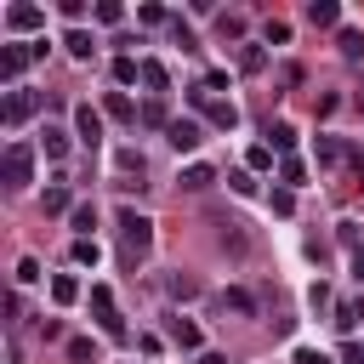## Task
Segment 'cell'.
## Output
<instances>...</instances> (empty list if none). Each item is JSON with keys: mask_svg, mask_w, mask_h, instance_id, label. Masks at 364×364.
<instances>
[{"mask_svg": "<svg viewBox=\"0 0 364 364\" xmlns=\"http://www.w3.org/2000/svg\"><path fill=\"white\" fill-rule=\"evenodd\" d=\"M341 358H347V364H364V341H347V347H341Z\"/></svg>", "mask_w": 364, "mask_h": 364, "instance_id": "60d3db41", "label": "cell"}, {"mask_svg": "<svg viewBox=\"0 0 364 364\" xmlns=\"http://www.w3.org/2000/svg\"><path fill=\"white\" fill-rule=\"evenodd\" d=\"M267 165H273V148L256 142V148H250V171H267Z\"/></svg>", "mask_w": 364, "mask_h": 364, "instance_id": "8d00e7d4", "label": "cell"}, {"mask_svg": "<svg viewBox=\"0 0 364 364\" xmlns=\"http://www.w3.org/2000/svg\"><path fill=\"white\" fill-rule=\"evenodd\" d=\"M68 222H74V233H80V239H91V228H97V210H91V205H74V210H68Z\"/></svg>", "mask_w": 364, "mask_h": 364, "instance_id": "d4e9b609", "label": "cell"}, {"mask_svg": "<svg viewBox=\"0 0 364 364\" xmlns=\"http://www.w3.org/2000/svg\"><path fill=\"white\" fill-rule=\"evenodd\" d=\"M171 336H176V347H199V324H188V318H171Z\"/></svg>", "mask_w": 364, "mask_h": 364, "instance_id": "484cf974", "label": "cell"}, {"mask_svg": "<svg viewBox=\"0 0 364 364\" xmlns=\"http://www.w3.org/2000/svg\"><path fill=\"white\" fill-rule=\"evenodd\" d=\"M91 313H97V324H102V336H125V318H119V307H114V290L108 284H91Z\"/></svg>", "mask_w": 364, "mask_h": 364, "instance_id": "277c9868", "label": "cell"}, {"mask_svg": "<svg viewBox=\"0 0 364 364\" xmlns=\"http://www.w3.org/2000/svg\"><path fill=\"white\" fill-rule=\"evenodd\" d=\"M188 102H193V108H199L216 131H233V125H239V108H233L228 97H216L210 85H193V91H188Z\"/></svg>", "mask_w": 364, "mask_h": 364, "instance_id": "7a4b0ae2", "label": "cell"}, {"mask_svg": "<svg viewBox=\"0 0 364 364\" xmlns=\"http://www.w3.org/2000/svg\"><path fill=\"white\" fill-rule=\"evenodd\" d=\"M324 364H330V358H324Z\"/></svg>", "mask_w": 364, "mask_h": 364, "instance_id": "ee69618b", "label": "cell"}, {"mask_svg": "<svg viewBox=\"0 0 364 364\" xmlns=\"http://www.w3.org/2000/svg\"><path fill=\"white\" fill-rule=\"evenodd\" d=\"M148 250H154V222H148L142 210H131V205H125V210H119V256L136 267Z\"/></svg>", "mask_w": 364, "mask_h": 364, "instance_id": "6da1fadb", "label": "cell"}, {"mask_svg": "<svg viewBox=\"0 0 364 364\" xmlns=\"http://www.w3.org/2000/svg\"><path fill=\"white\" fill-rule=\"evenodd\" d=\"M97 256H102L97 239H74V262H80V267H97Z\"/></svg>", "mask_w": 364, "mask_h": 364, "instance_id": "4dcf8cb0", "label": "cell"}, {"mask_svg": "<svg viewBox=\"0 0 364 364\" xmlns=\"http://www.w3.org/2000/svg\"><path fill=\"white\" fill-rule=\"evenodd\" d=\"M0 176H6V188H28L34 182V148L28 142H11L6 159H0Z\"/></svg>", "mask_w": 364, "mask_h": 364, "instance_id": "3957f363", "label": "cell"}, {"mask_svg": "<svg viewBox=\"0 0 364 364\" xmlns=\"http://www.w3.org/2000/svg\"><path fill=\"white\" fill-rule=\"evenodd\" d=\"M63 46H68V51H74V57H80V63H85V57H91V51H97V40H91V34H85V28H68V34H63Z\"/></svg>", "mask_w": 364, "mask_h": 364, "instance_id": "ffe728a7", "label": "cell"}, {"mask_svg": "<svg viewBox=\"0 0 364 364\" xmlns=\"http://www.w3.org/2000/svg\"><path fill=\"white\" fill-rule=\"evenodd\" d=\"M51 301H57V307L80 301V279H74V273H57V279H51Z\"/></svg>", "mask_w": 364, "mask_h": 364, "instance_id": "5bb4252c", "label": "cell"}, {"mask_svg": "<svg viewBox=\"0 0 364 364\" xmlns=\"http://www.w3.org/2000/svg\"><path fill=\"white\" fill-rule=\"evenodd\" d=\"M210 182H216V171H210V165H205V159H193V165H188V171H182V188H188V193H205V188H210Z\"/></svg>", "mask_w": 364, "mask_h": 364, "instance_id": "8fae6325", "label": "cell"}, {"mask_svg": "<svg viewBox=\"0 0 364 364\" xmlns=\"http://www.w3.org/2000/svg\"><path fill=\"white\" fill-rule=\"evenodd\" d=\"M34 114H40V91H28V85L6 91V108H0V119H6V125H28Z\"/></svg>", "mask_w": 364, "mask_h": 364, "instance_id": "5b68a950", "label": "cell"}, {"mask_svg": "<svg viewBox=\"0 0 364 364\" xmlns=\"http://www.w3.org/2000/svg\"><path fill=\"white\" fill-rule=\"evenodd\" d=\"M347 262H353V279L364 284V245H353V250H347Z\"/></svg>", "mask_w": 364, "mask_h": 364, "instance_id": "ab89813d", "label": "cell"}, {"mask_svg": "<svg viewBox=\"0 0 364 364\" xmlns=\"http://www.w3.org/2000/svg\"><path fill=\"white\" fill-rule=\"evenodd\" d=\"M279 182H284V188H290V193H296V188H301V182H307V165H301V159H296V154H290V159H279Z\"/></svg>", "mask_w": 364, "mask_h": 364, "instance_id": "2e32d148", "label": "cell"}, {"mask_svg": "<svg viewBox=\"0 0 364 364\" xmlns=\"http://www.w3.org/2000/svg\"><path fill=\"white\" fill-rule=\"evenodd\" d=\"M40 148H46V159H63V154H68V131H63V125H46V131H40Z\"/></svg>", "mask_w": 364, "mask_h": 364, "instance_id": "4fadbf2b", "label": "cell"}, {"mask_svg": "<svg viewBox=\"0 0 364 364\" xmlns=\"http://www.w3.org/2000/svg\"><path fill=\"white\" fill-rule=\"evenodd\" d=\"M267 136H273L267 148H279V154L290 159V148H296V125H284V119H279V125H267Z\"/></svg>", "mask_w": 364, "mask_h": 364, "instance_id": "603a6c76", "label": "cell"}, {"mask_svg": "<svg viewBox=\"0 0 364 364\" xmlns=\"http://www.w3.org/2000/svg\"><path fill=\"white\" fill-rule=\"evenodd\" d=\"M336 46H341V57H347V63H364V34H358V28H341V40H336Z\"/></svg>", "mask_w": 364, "mask_h": 364, "instance_id": "44dd1931", "label": "cell"}, {"mask_svg": "<svg viewBox=\"0 0 364 364\" xmlns=\"http://www.w3.org/2000/svg\"><path fill=\"white\" fill-rule=\"evenodd\" d=\"M165 290H171L176 301H193V296H199V279H193V273H171V279H165Z\"/></svg>", "mask_w": 364, "mask_h": 364, "instance_id": "ac0fdd59", "label": "cell"}, {"mask_svg": "<svg viewBox=\"0 0 364 364\" xmlns=\"http://www.w3.org/2000/svg\"><path fill=\"white\" fill-rule=\"evenodd\" d=\"M142 125H148V131H171V114H165V102H159V97L142 108Z\"/></svg>", "mask_w": 364, "mask_h": 364, "instance_id": "cb8c5ba5", "label": "cell"}, {"mask_svg": "<svg viewBox=\"0 0 364 364\" xmlns=\"http://www.w3.org/2000/svg\"><path fill=\"white\" fill-rule=\"evenodd\" d=\"M228 182H233V193H245V199H250V193H256V176H250V171H233V176H228Z\"/></svg>", "mask_w": 364, "mask_h": 364, "instance_id": "74e56055", "label": "cell"}, {"mask_svg": "<svg viewBox=\"0 0 364 364\" xmlns=\"http://www.w3.org/2000/svg\"><path fill=\"white\" fill-rule=\"evenodd\" d=\"M307 23H313V28H336V23H341V6H336V0H313V6H307Z\"/></svg>", "mask_w": 364, "mask_h": 364, "instance_id": "30bf717a", "label": "cell"}, {"mask_svg": "<svg viewBox=\"0 0 364 364\" xmlns=\"http://www.w3.org/2000/svg\"><path fill=\"white\" fill-rule=\"evenodd\" d=\"M142 85H148V91L159 97V91L171 85V74H165V63H154V57H148V63H142Z\"/></svg>", "mask_w": 364, "mask_h": 364, "instance_id": "7402d4cb", "label": "cell"}, {"mask_svg": "<svg viewBox=\"0 0 364 364\" xmlns=\"http://www.w3.org/2000/svg\"><path fill=\"white\" fill-rule=\"evenodd\" d=\"M40 205H46V216H63V210H74V199H68V188H63V182H51Z\"/></svg>", "mask_w": 364, "mask_h": 364, "instance_id": "e0dca14e", "label": "cell"}, {"mask_svg": "<svg viewBox=\"0 0 364 364\" xmlns=\"http://www.w3.org/2000/svg\"><path fill=\"white\" fill-rule=\"evenodd\" d=\"M199 136H205V131H199V119H171V131H165V142H171L176 154H193V148H199Z\"/></svg>", "mask_w": 364, "mask_h": 364, "instance_id": "ba28073f", "label": "cell"}, {"mask_svg": "<svg viewBox=\"0 0 364 364\" xmlns=\"http://www.w3.org/2000/svg\"><path fill=\"white\" fill-rule=\"evenodd\" d=\"M68 358H74V364H91V358H97V347H91L85 336H74V341H68Z\"/></svg>", "mask_w": 364, "mask_h": 364, "instance_id": "d6a6232c", "label": "cell"}, {"mask_svg": "<svg viewBox=\"0 0 364 364\" xmlns=\"http://www.w3.org/2000/svg\"><path fill=\"white\" fill-rule=\"evenodd\" d=\"M216 34L222 40H245V17L239 11H216Z\"/></svg>", "mask_w": 364, "mask_h": 364, "instance_id": "d6986e66", "label": "cell"}, {"mask_svg": "<svg viewBox=\"0 0 364 364\" xmlns=\"http://www.w3.org/2000/svg\"><path fill=\"white\" fill-rule=\"evenodd\" d=\"M199 364H228V358L222 353H199Z\"/></svg>", "mask_w": 364, "mask_h": 364, "instance_id": "b9f144b4", "label": "cell"}, {"mask_svg": "<svg viewBox=\"0 0 364 364\" xmlns=\"http://www.w3.org/2000/svg\"><path fill=\"white\" fill-rule=\"evenodd\" d=\"M119 171H125V176H136V182H142V171H148V159H142V154H136V148H119Z\"/></svg>", "mask_w": 364, "mask_h": 364, "instance_id": "f1b7e54d", "label": "cell"}, {"mask_svg": "<svg viewBox=\"0 0 364 364\" xmlns=\"http://www.w3.org/2000/svg\"><path fill=\"white\" fill-rule=\"evenodd\" d=\"M74 136H80L85 148H97V142H102V114H97L91 102H80V108H74Z\"/></svg>", "mask_w": 364, "mask_h": 364, "instance_id": "8992f818", "label": "cell"}, {"mask_svg": "<svg viewBox=\"0 0 364 364\" xmlns=\"http://www.w3.org/2000/svg\"><path fill=\"white\" fill-rule=\"evenodd\" d=\"M114 80H119V85L142 80V63H136V57H114Z\"/></svg>", "mask_w": 364, "mask_h": 364, "instance_id": "83f0119b", "label": "cell"}, {"mask_svg": "<svg viewBox=\"0 0 364 364\" xmlns=\"http://www.w3.org/2000/svg\"><path fill=\"white\" fill-rule=\"evenodd\" d=\"M358 114H364V91H358Z\"/></svg>", "mask_w": 364, "mask_h": 364, "instance_id": "7bdbcfd3", "label": "cell"}, {"mask_svg": "<svg viewBox=\"0 0 364 364\" xmlns=\"http://www.w3.org/2000/svg\"><path fill=\"white\" fill-rule=\"evenodd\" d=\"M222 313H239V318H256V296H250V290H222Z\"/></svg>", "mask_w": 364, "mask_h": 364, "instance_id": "7c38bea8", "label": "cell"}, {"mask_svg": "<svg viewBox=\"0 0 364 364\" xmlns=\"http://www.w3.org/2000/svg\"><path fill=\"white\" fill-rule=\"evenodd\" d=\"M296 210V193L290 188H273V216H290Z\"/></svg>", "mask_w": 364, "mask_h": 364, "instance_id": "e575fe53", "label": "cell"}, {"mask_svg": "<svg viewBox=\"0 0 364 364\" xmlns=\"http://www.w3.org/2000/svg\"><path fill=\"white\" fill-rule=\"evenodd\" d=\"M290 40V23L284 17H267V46H284Z\"/></svg>", "mask_w": 364, "mask_h": 364, "instance_id": "836d02e7", "label": "cell"}, {"mask_svg": "<svg viewBox=\"0 0 364 364\" xmlns=\"http://www.w3.org/2000/svg\"><path fill=\"white\" fill-rule=\"evenodd\" d=\"M119 17H125L119 0H102V6H97V23H119Z\"/></svg>", "mask_w": 364, "mask_h": 364, "instance_id": "d590c367", "label": "cell"}, {"mask_svg": "<svg viewBox=\"0 0 364 364\" xmlns=\"http://www.w3.org/2000/svg\"><path fill=\"white\" fill-rule=\"evenodd\" d=\"M6 23H11L17 34H34V28L46 23V11H40V6H28V0H17V6H6Z\"/></svg>", "mask_w": 364, "mask_h": 364, "instance_id": "9c48e42d", "label": "cell"}, {"mask_svg": "<svg viewBox=\"0 0 364 364\" xmlns=\"http://www.w3.org/2000/svg\"><path fill=\"white\" fill-rule=\"evenodd\" d=\"M34 279H46V273H40V256H23V262H17V284H34Z\"/></svg>", "mask_w": 364, "mask_h": 364, "instance_id": "1f68e13d", "label": "cell"}, {"mask_svg": "<svg viewBox=\"0 0 364 364\" xmlns=\"http://www.w3.org/2000/svg\"><path fill=\"white\" fill-rule=\"evenodd\" d=\"M336 239H341L347 250H353V245H364V239H358V222H341V228H336Z\"/></svg>", "mask_w": 364, "mask_h": 364, "instance_id": "f35d334b", "label": "cell"}, {"mask_svg": "<svg viewBox=\"0 0 364 364\" xmlns=\"http://www.w3.org/2000/svg\"><path fill=\"white\" fill-rule=\"evenodd\" d=\"M336 159H347V148L336 136H318V165H336Z\"/></svg>", "mask_w": 364, "mask_h": 364, "instance_id": "f546056e", "label": "cell"}, {"mask_svg": "<svg viewBox=\"0 0 364 364\" xmlns=\"http://www.w3.org/2000/svg\"><path fill=\"white\" fill-rule=\"evenodd\" d=\"M23 68H28V46H0V80H6V91H17Z\"/></svg>", "mask_w": 364, "mask_h": 364, "instance_id": "52a82bcc", "label": "cell"}, {"mask_svg": "<svg viewBox=\"0 0 364 364\" xmlns=\"http://www.w3.org/2000/svg\"><path fill=\"white\" fill-rule=\"evenodd\" d=\"M239 68H245V74H262V68H267V51H262V46H245V51H239Z\"/></svg>", "mask_w": 364, "mask_h": 364, "instance_id": "4316f807", "label": "cell"}, {"mask_svg": "<svg viewBox=\"0 0 364 364\" xmlns=\"http://www.w3.org/2000/svg\"><path fill=\"white\" fill-rule=\"evenodd\" d=\"M102 114H108V119H136V108H131L125 91H108V97H102Z\"/></svg>", "mask_w": 364, "mask_h": 364, "instance_id": "9a60e30c", "label": "cell"}]
</instances>
